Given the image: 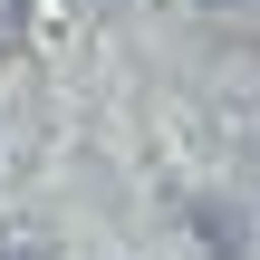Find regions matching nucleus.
<instances>
[{"label":"nucleus","mask_w":260,"mask_h":260,"mask_svg":"<svg viewBox=\"0 0 260 260\" xmlns=\"http://www.w3.org/2000/svg\"><path fill=\"white\" fill-rule=\"evenodd\" d=\"M19 39H29V0H0V58H10Z\"/></svg>","instance_id":"obj_1"},{"label":"nucleus","mask_w":260,"mask_h":260,"mask_svg":"<svg viewBox=\"0 0 260 260\" xmlns=\"http://www.w3.org/2000/svg\"><path fill=\"white\" fill-rule=\"evenodd\" d=\"M193 10H241V0H193Z\"/></svg>","instance_id":"obj_2"},{"label":"nucleus","mask_w":260,"mask_h":260,"mask_svg":"<svg viewBox=\"0 0 260 260\" xmlns=\"http://www.w3.org/2000/svg\"><path fill=\"white\" fill-rule=\"evenodd\" d=\"M0 260H39V251H0Z\"/></svg>","instance_id":"obj_3"}]
</instances>
